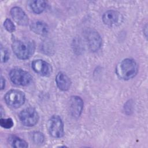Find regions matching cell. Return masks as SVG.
Returning a JSON list of instances; mask_svg holds the SVG:
<instances>
[{
	"instance_id": "2e32d148",
	"label": "cell",
	"mask_w": 148,
	"mask_h": 148,
	"mask_svg": "<svg viewBox=\"0 0 148 148\" xmlns=\"http://www.w3.org/2000/svg\"><path fill=\"white\" fill-rule=\"evenodd\" d=\"M0 125L2 127L4 128L9 129L13 126L14 123L13 120L11 118H7V119L1 118L0 119Z\"/></svg>"
},
{
	"instance_id": "8992f818",
	"label": "cell",
	"mask_w": 148,
	"mask_h": 148,
	"mask_svg": "<svg viewBox=\"0 0 148 148\" xmlns=\"http://www.w3.org/2000/svg\"><path fill=\"white\" fill-rule=\"evenodd\" d=\"M19 119L21 123L27 127H33L39 121V114L37 111L33 108H27L20 113Z\"/></svg>"
},
{
	"instance_id": "277c9868",
	"label": "cell",
	"mask_w": 148,
	"mask_h": 148,
	"mask_svg": "<svg viewBox=\"0 0 148 148\" xmlns=\"http://www.w3.org/2000/svg\"><path fill=\"white\" fill-rule=\"evenodd\" d=\"M4 99L9 106L13 108H18L24 104L25 96L21 90L13 89L8 91L5 94Z\"/></svg>"
},
{
	"instance_id": "52a82bcc",
	"label": "cell",
	"mask_w": 148,
	"mask_h": 148,
	"mask_svg": "<svg viewBox=\"0 0 148 148\" xmlns=\"http://www.w3.org/2000/svg\"><path fill=\"white\" fill-rule=\"evenodd\" d=\"M84 38L87 46L92 51H98L102 45V39L95 29L88 28L84 31Z\"/></svg>"
},
{
	"instance_id": "5bb4252c",
	"label": "cell",
	"mask_w": 148,
	"mask_h": 148,
	"mask_svg": "<svg viewBox=\"0 0 148 148\" xmlns=\"http://www.w3.org/2000/svg\"><path fill=\"white\" fill-rule=\"evenodd\" d=\"M32 10L36 14H40L42 13L47 6V2L45 1L35 0L31 2L29 4Z\"/></svg>"
},
{
	"instance_id": "ffe728a7",
	"label": "cell",
	"mask_w": 148,
	"mask_h": 148,
	"mask_svg": "<svg viewBox=\"0 0 148 148\" xmlns=\"http://www.w3.org/2000/svg\"><path fill=\"white\" fill-rule=\"evenodd\" d=\"M5 86V79L1 76V90H3Z\"/></svg>"
},
{
	"instance_id": "30bf717a",
	"label": "cell",
	"mask_w": 148,
	"mask_h": 148,
	"mask_svg": "<svg viewBox=\"0 0 148 148\" xmlns=\"http://www.w3.org/2000/svg\"><path fill=\"white\" fill-rule=\"evenodd\" d=\"M123 20L121 14L117 11L109 10L105 12L102 16L103 23L109 26H116L119 25Z\"/></svg>"
},
{
	"instance_id": "7a4b0ae2",
	"label": "cell",
	"mask_w": 148,
	"mask_h": 148,
	"mask_svg": "<svg viewBox=\"0 0 148 148\" xmlns=\"http://www.w3.org/2000/svg\"><path fill=\"white\" fill-rule=\"evenodd\" d=\"M138 71V66L136 61L131 58L123 60L116 68V73L117 76L124 80L134 77L137 74Z\"/></svg>"
},
{
	"instance_id": "ac0fdd59",
	"label": "cell",
	"mask_w": 148,
	"mask_h": 148,
	"mask_svg": "<svg viewBox=\"0 0 148 148\" xmlns=\"http://www.w3.org/2000/svg\"><path fill=\"white\" fill-rule=\"evenodd\" d=\"M3 26L9 32H13L15 31L16 27L12 21L9 18H6L4 23H3Z\"/></svg>"
},
{
	"instance_id": "7c38bea8",
	"label": "cell",
	"mask_w": 148,
	"mask_h": 148,
	"mask_svg": "<svg viewBox=\"0 0 148 148\" xmlns=\"http://www.w3.org/2000/svg\"><path fill=\"white\" fill-rule=\"evenodd\" d=\"M56 83L58 88L62 91H67L71 85V81L69 77L64 72H60L56 77Z\"/></svg>"
},
{
	"instance_id": "3957f363",
	"label": "cell",
	"mask_w": 148,
	"mask_h": 148,
	"mask_svg": "<svg viewBox=\"0 0 148 148\" xmlns=\"http://www.w3.org/2000/svg\"><path fill=\"white\" fill-rule=\"evenodd\" d=\"M9 77L12 82L17 86H27L32 81L31 74L21 68H14L9 72Z\"/></svg>"
},
{
	"instance_id": "9a60e30c",
	"label": "cell",
	"mask_w": 148,
	"mask_h": 148,
	"mask_svg": "<svg viewBox=\"0 0 148 148\" xmlns=\"http://www.w3.org/2000/svg\"><path fill=\"white\" fill-rule=\"evenodd\" d=\"M9 142L13 147H27V143L23 139L16 136H12L9 138Z\"/></svg>"
},
{
	"instance_id": "5b68a950",
	"label": "cell",
	"mask_w": 148,
	"mask_h": 148,
	"mask_svg": "<svg viewBox=\"0 0 148 148\" xmlns=\"http://www.w3.org/2000/svg\"><path fill=\"white\" fill-rule=\"evenodd\" d=\"M47 129L49 134L54 138H61L64 135V123L58 115L51 116L47 123Z\"/></svg>"
},
{
	"instance_id": "6da1fadb",
	"label": "cell",
	"mask_w": 148,
	"mask_h": 148,
	"mask_svg": "<svg viewBox=\"0 0 148 148\" xmlns=\"http://www.w3.org/2000/svg\"><path fill=\"white\" fill-rule=\"evenodd\" d=\"M12 47L14 54L18 58L27 60L34 54L35 45L34 42L30 39H17L13 41Z\"/></svg>"
},
{
	"instance_id": "8fae6325",
	"label": "cell",
	"mask_w": 148,
	"mask_h": 148,
	"mask_svg": "<svg viewBox=\"0 0 148 148\" xmlns=\"http://www.w3.org/2000/svg\"><path fill=\"white\" fill-rule=\"evenodd\" d=\"M10 14L13 20L17 24L21 26H26L28 24V17L21 8L18 6L13 7L10 10Z\"/></svg>"
},
{
	"instance_id": "9c48e42d",
	"label": "cell",
	"mask_w": 148,
	"mask_h": 148,
	"mask_svg": "<svg viewBox=\"0 0 148 148\" xmlns=\"http://www.w3.org/2000/svg\"><path fill=\"white\" fill-rule=\"evenodd\" d=\"M83 106V101L80 97H71L69 101V109L71 116L75 119L79 118L82 113Z\"/></svg>"
},
{
	"instance_id": "d6986e66",
	"label": "cell",
	"mask_w": 148,
	"mask_h": 148,
	"mask_svg": "<svg viewBox=\"0 0 148 148\" xmlns=\"http://www.w3.org/2000/svg\"><path fill=\"white\" fill-rule=\"evenodd\" d=\"M1 61L2 62H6L9 58V55L8 52V50L2 46L1 47Z\"/></svg>"
},
{
	"instance_id": "4fadbf2b",
	"label": "cell",
	"mask_w": 148,
	"mask_h": 148,
	"mask_svg": "<svg viewBox=\"0 0 148 148\" xmlns=\"http://www.w3.org/2000/svg\"><path fill=\"white\" fill-rule=\"evenodd\" d=\"M31 30L36 34L46 35L49 31L47 24L42 21H34L30 25Z\"/></svg>"
},
{
	"instance_id": "e0dca14e",
	"label": "cell",
	"mask_w": 148,
	"mask_h": 148,
	"mask_svg": "<svg viewBox=\"0 0 148 148\" xmlns=\"http://www.w3.org/2000/svg\"><path fill=\"white\" fill-rule=\"evenodd\" d=\"M32 139L35 144L41 145L44 142L45 137L42 133L39 132H35L32 134Z\"/></svg>"
},
{
	"instance_id": "ba28073f",
	"label": "cell",
	"mask_w": 148,
	"mask_h": 148,
	"mask_svg": "<svg viewBox=\"0 0 148 148\" xmlns=\"http://www.w3.org/2000/svg\"><path fill=\"white\" fill-rule=\"evenodd\" d=\"M31 66L35 72L42 76H49L52 73L51 65L43 60H34L31 63Z\"/></svg>"
}]
</instances>
